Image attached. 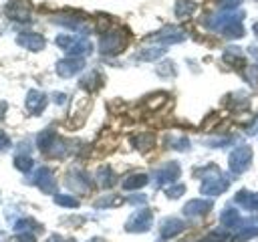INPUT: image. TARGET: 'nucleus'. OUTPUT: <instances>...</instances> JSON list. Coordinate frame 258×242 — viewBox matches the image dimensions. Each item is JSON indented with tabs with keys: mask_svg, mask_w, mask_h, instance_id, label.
I'll return each instance as SVG.
<instances>
[{
	"mask_svg": "<svg viewBox=\"0 0 258 242\" xmlns=\"http://www.w3.org/2000/svg\"><path fill=\"white\" fill-rule=\"evenodd\" d=\"M238 155H250V149H246V147H242V149H238V153H234V159H238ZM248 165V161H244V159H240V161H232V167L236 169V171H240V169H244Z\"/></svg>",
	"mask_w": 258,
	"mask_h": 242,
	"instance_id": "nucleus-1",
	"label": "nucleus"
}]
</instances>
